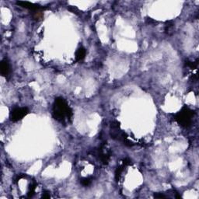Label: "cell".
<instances>
[{"label":"cell","mask_w":199,"mask_h":199,"mask_svg":"<svg viewBox=\"0 0 199 199\" xmlns=\"http://www.w3.org/2000/svg\"><path fill=\"white\" fill-rule=\"evenodd\" d=\"M42 198H50V194H48V193H44V194H43Z\"/></svg>","instance_id":"7c38bea8"},{"label":"cell","mask_w":199,"mask_h":199,"mask_svg":"<svg viewBox=\"0 0 199 199\" xmlns=\"http://www.w3.org/2000/svg\"><path fill=\"white\" fill-rule=\"evenodd\" d=\"M91 183V181L90 179H89V178H84V179H83L82 181H81V184H83V186H88V185H90Z\"/></svg>","instance_id":"30bf717a"},{"label":"cell","mask_w":199,"mask_h":199,"mask_svg":"<svg viewBox=\"0 0 199 199\" xmlns=\"http://www.w3.org/2000/svg\"><path fill=\"white\" fill-rule=\"evenodd\" d=\"M16 4L18 5L21 6V7L25 8V9H27V10H33V11H35V12H38V11H40V10H45V8L42 7L41 5L36 4V3L27 2V1H17Z\"/></svg>","instance_id":"277c9868"},{"label":"cell","mask_w":199,"mask_h":199,"mask_svg":"<svg viewBox=\"0 0 199 199\" xmlns=\"http://www.w3.org/2000/svg\"><path fill=\"white\" fill-rule=\"evenodd\" d=\"M52 116L56 121L64 124L69 123L72 121L73 116L72 110L62 97H57L55 100L52 108Z\"/></svg>","instance_id":"6da1fadb"},{"label":"cell","mask_w":199,"mask_h":199,"mask_svg":"<svg viewBox=\"0 0 199 199\" xmlns=\"http://www.w3.org/2000/svg\"><path fill=\"white\" fill-rule=\"evenodd\" d=\"M36 187H37V184H36L35 182H34L33 184L30 185V189H29V191L27 193L28 198H31V197L33 196L34 194V191H35Z\"/></svg>","instance_id":"ba28073f"},{"label":"cell","mask_w":199,"mask_h":199,"mask_svg":"<svg viewBox=\"0 0 199 199\" xmlns=\"http://www.w3.org/2000/svg\"><path fill=\"white\" fill-rule=\"evenodd\" d=\"M194 116V111L187 107H184L183 108L174 116V120L184 128H188L191 125L193 118Z\"/></svg>","instance_id":"7a4b0ae2"},{"label":"cell","mask_w":199,"mask_h":199,"mask_svg":"<svg viewBox=\"0 0 199 199\" xmlns=\"http://www.w3.org/2000/svg\"><path fill=\"white\" fill-rule=\"evenodd\" d=\"M86 55V49L83 47H81L76 51V62H82L85 58Z\"/></svg>","instance_id":"8992f818"},{"label":"cell","mask_w":199,"mask_h":199,"mask_svg":"<svg viewBox=\"0 0 199 199\" xmlns=\"http://www.w3.org/2000/svg\"><path fill=\"white\" fill-rule=\"evenodd\" d=\"M154 197L156 198H166V197L163 194H155Z\"/></svg>","instance_id":"8fae6325"},{"label":"cell","mask_w":199,"mask_h":199,"mask_svg":"<svg viewBox=\"0 0 199 199\" xmlns=\"http://www.w3.org/2000/svg\"><path fill=\"white\" fill-rule=\"evenodd\" d=\"M187 66H188L191 68H193V69H195L198 66V62H186Z\"/></svg>","instance_id":"9c48e42d"},{"label":"cell","mask_w":199,"mask_h":199,"mask_svg":"<svg viewBox=\"0 0 199 199\" xmlns=\"http://www.w3.org/2000/svg\"><path fill=\"white\" fill-rule=\"evenodd\" d=\"M0 71H1L2 76H5V77L9 76L10 72V66L7 59H3V60L1 62Z\"/></svg>","instance_id":"5b68a950"},{"label":"cell","mask_w":199,"mask_h":199,"mask_svg":"<svg viewBox=\"0 0 199 199\" xmlns=\"http://www.w3.org/2000/svg\"><path fill=\"white\" fill-rule=\"evenodd\" d=\"M125 166V165H121V166H118V168H117L116 171H115V179L117 180V181H118L119 178H120V176H121V173L123 172V170H124V167Z\"/></svg>","instance_id":"52a82bcc"},{"label":"cell","mask_w":199,"mask_h":199,"mask_svg":"<svg viewBox=\"0 0 199 199\" xmlns=\"http://www.w3.org/2000/svg\"><path fill=\"white\" fill-rule=\"evenodd\" d=\"M30 111L27 107H16L14 108L10 113V120L13 122H16L18 121H20L27 116L29 114Z\"/></svg>","instance_id":"3957f363"}]
</instances>
